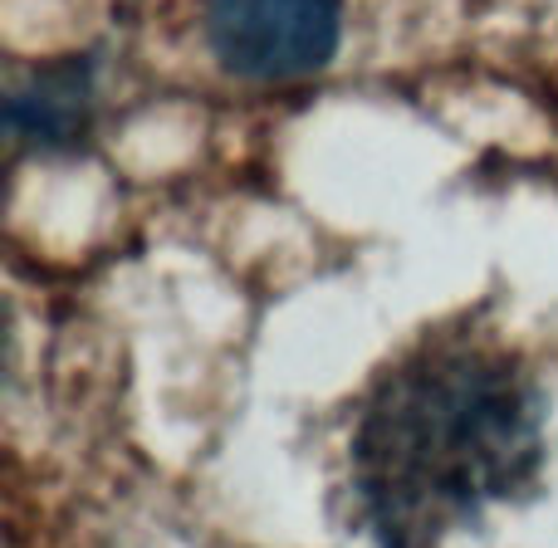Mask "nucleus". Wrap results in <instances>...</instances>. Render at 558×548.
<instances>
[{
    "label": "nucleus",
    "mask_w": 558,
    "mask_h": 548,
    "mask_svg": "<svg viewBox=\"0 0 558 548\" xmlns=\"http://www.w3.org/2000/svg\"><path fill=\"white\" fill-rule=\"evenodd\" d=\"M544 465V392L524 363L441 338L377 382L353 426V490L377 548H436Z\"/></svg>",
    "instance_id": "obj_1"
},
{
    "label": "nucleus",
    "mask_w": 558,
    "mask_h": 548,
    "mask_svg": "<svg viewBox=\"0 0 558 548\" xmlns=\"http://www.w3.org/2000/svg\"><path fill=\"white\" fill-rule=\"evenodd\" d=\"M5 123L20 143L35 147H64L84 133L88 123V64H49L29 78L25 88L10 94Z\"/></svg>",
    "instance_id": "obj_3"
},
{
    "label": "nucleus",
    "mask_w": 558,
    "mask_h": 548,
    "mask_svg": "<svg viewBox=\"0 0 558 548\" xmlns=\"http://www.w3.org/2000/svg\"><path fill=\"white\" fill-rule=\"evenodd\" d=\"M343 39V0H211L206 45L235 78L279 84L318 74Z\"/></svg>",
    "instance_id": "obj_2"
}]
</instances>
